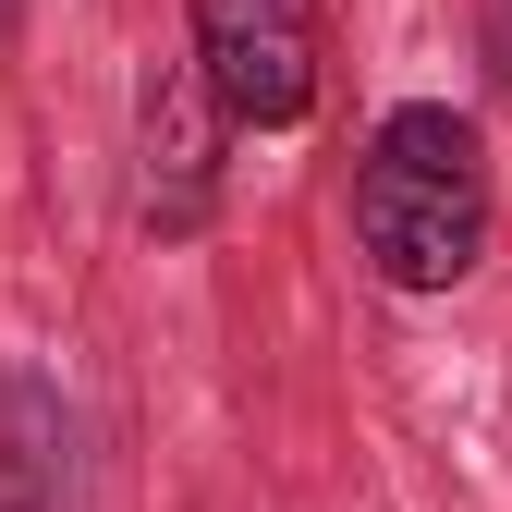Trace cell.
Returning <instances> with one entry per match:
<instances>
[{"instance_id":"obj_1","label":"cell","mask_w":512,"mask_h":512,"mask_svg":"<svg viewBox=\"0 0 512 512\" xmlns=\"http://www.w3.org/2000/svg\"><path fill=\"white\" fill-rule=\"evenodd\" d=\"M488 135L452 110V98H403V110H378V135L354 159V244H366V269L391 281V293H452L476 281V256H488Z\"/></svg>"},{"instance_id":"obj_3","label":"cell","mask_w":512,"mask_h":512,"mask_svg":"<svg viewBox=\"0 0 512 512\" xmlns=\"http://www.w3.org/2000/svg\"><path fill=\"white\" fill-rule=\"evenodd\" d=\"M220 122L232 110L208 98L196 61H159V74L135 86V220L159 244H183V232L220 220Z\"/></svg>"},{"instance_id":"obj_2","label":"cell","mask_w":512,"mask_h":512,"mask_svg":"<svg viewBox=\"0 0 512 512\" xmlns=\"http://www.w3.org/2000/svg\"><path fill=\"white\" fill-rule=\"evenodd\" d=\"M196 74L244 135H293L317 110V0H196Z\"/></svg>"},{"instance_id":"obj_4","label":"cell","mask_w":512,"mask_h":512,"mask_svg":"<svg viewBox=\"0 0 512 512\" xmlns=\"http://www.w3.org/2000/svg\"><path fill=\"white\" fill-rule=\"evenodd\" d=\"M74 488V415L37 366H0V512H61Z\"/></svg>"}]
</instances>
